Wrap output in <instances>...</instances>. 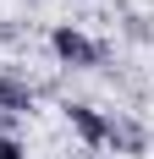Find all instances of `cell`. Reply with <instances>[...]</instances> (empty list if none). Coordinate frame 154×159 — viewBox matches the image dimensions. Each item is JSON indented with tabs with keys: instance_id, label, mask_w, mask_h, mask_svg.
Wrapping results in <instances>:
<instances>
[{
	"instance_id": "obj_1",
	"label": "cell",
	"mask_w": 154,
	"mask_h": 159,
	"mask_svg": "<svg viewBox=\"0 0 154 159\" xmlns=\"http://www.w3.org/2000/svg\"><path fill=\"white\" fill-rule=\"evenodd\" d=\"M50 49H55V61H61V66H77V71H88V66H99V61H105V49L94 44L88 33L66 28V22L50 33Z\"/></svg>"
},
{
	"instance_id": "obj_2",
	"label": "cell",
	"mask_w": 154,
	"mask_h": 159,
	"mask_svg": "<svg viewBox=\"0 0 154 159\" xmlns=\"http://www.w3.org/2000/svg\"><path fill=\"white\" fill-rule=\"evenodd\" d=\"M66 115H72L77 137H83L88 148H105V137H110V115H99L94 104H66Z\"/></svg>"
},
{
	"instance_id": "obj_3",
	"label": "cell",
	"mask_w": 154,
	"mask_h": 159,
	"mask_svg": "<svg viewBox=\"0 0 154 159\" xmlns=\"http://www.w3.org/2000/svg\"><path fill=\"white\" fill-rule=\"evenodd\" d=\"M28 110H33V88H28V77L0 71V115H28Z\"/></svg>"
},
{
	"instance_id": "obj_4",
	"label": "cell",
	"mask_w": 154,
	"mask_h": 159,
	"mask_svg": "<svg viewBox=\"0 0 154 159\" xmlns=\"http://www.w3.org/2000/svg\"><path fill=\"white\" fill-rule=\"evenodd\" d=\"M105 143H116V154H149V132H143L138 121H121V115H116Z\"/></svg>"
},
{
	"instance_id": "obj_5",
	"label": "cell",
	"mask_w": 154,
	"mask_h": 159,
	"mask_svg": "<svg viewBox=\"0 0 154 159\" xmlns=\"http://www.w3.org/2000/svg\"><path fill=\"white\" fill-rule=\"evenodd\" d=\"M0 159H28V154H22V143H17L11 132H0Z\"/></svg>"
}]
</instances>
